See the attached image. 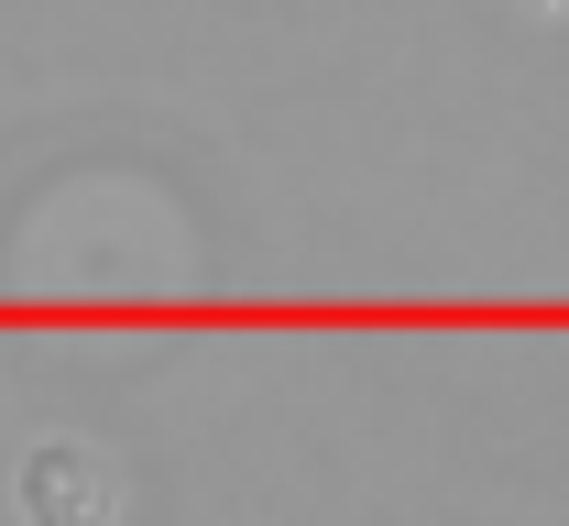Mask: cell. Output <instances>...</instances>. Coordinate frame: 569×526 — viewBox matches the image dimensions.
I'll list each match as a JSON object with an SVG mask.
<instances>
[{"label":"cell","instance_id":"1","mask_svg":"<svg viewBox=\"0 0 569 526\" xmlns=\"http://www.w3.org/2000/svg\"><path fill=\"white\" fill-rule=\"evenodd\" d=\"M11 494H22V526H110L121 516V483H110V460L88 439H33Z\"/></svg>","mask_w":569,"mask_h":526},{"label":"cell","instance_id":"2","mask_svg":"<svg viewBox=\"0 0 569 526\" xmlns=\"http://www.w3.org/2000/svg\"><path fill=\"white\" fill-rule=\"evenodd\" d=\"M537 11H569V0H537Z\"/></svg>","mask_w":569,"mask_h":526}]
</instances>
